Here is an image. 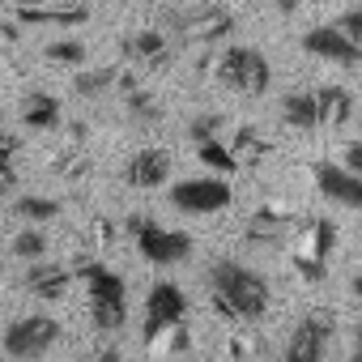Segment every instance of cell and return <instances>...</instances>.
Wrapping results in <instances>:
<instances>
[{
  "mask_svg": "<svg viewBox=\"0 0 362 362\" xmlns=\"http://www.w3.org/2000/svg\"><path fill=\"white\" fill-rule=\"evenodd\" d=\"M209 290H214V307L226 320H260L273 303L269 281L239 260H218L209 273Z\"/></svg>",
  "mask_w": 362,
  "mask_h": 362,
  "instance_id": "1",
  "label": "cell"
},
{
  "mask_svg": "<svg viewBox=\"0 0 362 362\" xmlns=\"http://www.w3.org/2000/svg\"><path fill=\"white\" fill-rule=\"evenodd\" d=\"M81 286L90 294V320L98 332H119L128 324V286L107 264H81Z\"/></svg>",
  "mask_w": 362,
  "mask_h": 362,
  "instance_id": "2",
  "label": "cell"
},
{
  "mask_svg": "<svg viewBox=\"0 0 362 362\" xmlns=\"http://www.w3.org/2000/svg\"><path fill=\"white\" fill-rule=\"evenodd\" d=\"M5 358L9 362H39L43 354H52L56 349V341H60V324L52 320V315H43V311H35V315H18L9 328H5Z\"/></svg>",
  "mask_w": 362,
  "mask_h": 362,
  "instance_id": "3",
  "label": "cell"
},
{
  "mask_svg": "<svg viewBox=\"0 0 362 362\" xmlns=\"http://www.w3.org/2000/svg\"><path fill=\"white\" fill-rule=\"evenodd\" d=\"M128 230H132V239H136V252H141L149 264H158V269L184 264V260L192 256V235L170 230V226H162V222H153V218H132Z\"/></svg>",
  "mask_w": 362,
  "mask_h": 362,
  "instance_id": "4",
  "label": "cell"
},
{
  "mask_svg": "<svg viewBox=\"0 0 362 362\" xmlns=\"http://www.w3.org/2000/svg\"><path fill=\"white\" fill-rule=\"evenodd\" d=\"M218 77H222L226 90L247 94V98H260V94L269 90V81H273V69H269V60H264L256 47H243V43H239V47H226V52H222Z\"/></svg>",
  "mask_w": 362,
  "mask_h": 362,
  "instance_id": "5",
  "label": "cell"
},
{
  "mask_svg": "<svg viewBox=\"0 0 362 362\" xmlns=\"http://www.w3.org/2000/svg\"><path fill=\"white\" fill-rule=\"evenodd\" d=\"M184 315H188V294L175 281H153L145 294V324H141L145 345H158L166 332H175L184 324Z\"/></svg>",
  "mask_w": 362,
  "mask_h": 362,
  "instance_id": "6",
  "label": "cell"
},
{
  "mask_svg": "<svg viewBox=\"0 0 362 362\" xmlns=\"http://www.w3.org/2000/svg\"><path fill=\"white\" fill-rule=\"evenodd\" d=\"M235 201L230 184L218 175H192V179H179L170 184V205L188 218H209V214H222L226 205Z\"/></svg>",
  "mask_w": 362,
  "mask_h": 362,
  "instance_id": "7",
  "label": "cell"
},
{
  "mask_svg": "<svg viewBox=\"0 0 362 362\" xmlns=\"http://www.w3.org/2000/svg\"><path fill=\"white\" fill-rule=\"evenodd\" d=\"M328 341H332V315L307 311L286 341V362H324Z\"/></svg>",
  "mask_w": 362,
  "mask_h": 362,
  "instance_id": "8",
  "label": "cell"
},
{
  "mask_svg": "<svg viewBox=\"0 0 362 362\" xmlns=\"http://www.w3.org/2000/svg\"><path fill=\"white\" fill-rule=\"evenodd\" d=\"M315 188L324 201L341 205V209H362V175L345 170L341 162H315Z\"/></svg>",
  "mask_w": 362,
  "mask_h": 362,
  "instance_id": "9",
  "label": "cell"
},
{
  "mask_svg": "<svg viewBox=\"0 0 362 362\" xmlns=\"http://www.w3.org/2000/svg\"><path fill=\"white\" fill-rule=\"evenodd\" d=\"M303 52L315 56V60H328V64H341V69H354L362 64V43L345 39L337 26H315L303 35Z\"/></svg>",
  "mask_w": 362,
  "mask_h": 362,
  "instance_id": "10",
  "label": "cell"
},
{
  "mask_svg": "<svg viewBox=\"0 0 362 362\" xmlns=\"http://www.w3.org/2000/svg\"><path fill=\"white\" fill-rule=\"evenodd\" d=\"M170 153L166 149H136L132 158H128V166H124V184L128 188H141V192H149V188H162L166 179H170Z\"/></svg>",
  "mask_w": 362,
  "mask_h": 362,
  "instance_id": "11",
  "label": "cell"
},
{
  "mask_svg": "<svg viewBox=\"0 0 362 362\" xmlns=\"http://www.w3.org/2000/svg\"><path fill=\"white\" fill-rule=\"evenodd\" d=\"M69 286H73V273L60 269V264H47V260H35L30 273H26V290L43 303H60L69 294Z\"/></svg>",
  "mask_w": 362,
  "mask_h": 362,
  "instance_id": "12",
  "label": "cell"
},
{
  "mask_svg": "<svg viewBox=\"0 0 362 362\" xmlns=\"http://www.w3.org/2000/svg\"><path fill=\"white\" fill-rule=\"evenodd\" d=\"M197 136V158L205 162V170H239V153L226 149L222 136H214V124H192Z\"/></svg>",
  "mask_w": 362,
  "mask_h": 362,
  "instance_id": "13",
  "label": "cell"
},
{
  "mask_svg": "<svg viewBox=\"0 0 362 362\" xmlns=\"http://www.w3.org/2000/svg\"><path fill=\"white\" fill-rule=\"evenodd\" d=\"M60 115H64V107H60V98H56V94L35 90V94H26V103H22V124H26V128H35V132L56 128V124H60Z\"/></svg>",
  "mask_w": 362,
  "mask_h": 362,
  "instance_id": "14",
  "label": "cell"
},
{
  "mask_svg": "<svg viewBox=\"0 0 362 362\" xmlns=\"http://www.w3.org/2000/svg\"><path fill=\"white\" fill-rule=\"evenodd\" d=\"M281 119L298 132H311L320 128V103H315V90H294L281 98Z\"/></svg>",
  "mask_w": 362,
  "mask_h": 362,
  "instance_id": "15",
  "label": "cell"
},
{
  "mask_svg": "<svg viewBox=\"0 0 362 362\" xmlns=\"http://www.w3.org/2000/svg\"><path fill=\"white\" fill-rule=\"evenodd\" d=\"M315 103H320V128H341V124H349V115H354V94L341 90V86L315 90Z\"/></svg>",
  "mask_w": 362,
  "mask_h": 362,
  "instance_id": "16",
  "label": "cell"
},
{
  "mask_svg": "<svg viewBox=\"0 0 362 362\" xmlns=\"http://www.w3.org/2000/svg\"><path fill=\"white\" fill-rule=\"evenodd\" d=\"M184 35H188V39H205V43H209V39H222V35H230V13H222V9H209V13H205V9H201L197 18L184 22Z\"/></svg>",
  "mask_w": 362,
  "mask_h": 362,
  "instance_id": "17",
  "label": "cell"
},
{
  "mask_svg": "<svg viewBox=\"0 0 362 362\" xmlns=\"http://www.w3.org/2000/svg\"><path fill=\"white\" fill-rule=\"evenodd\" d=\"M128 56H136V60H162L166 56V35L162 30H136L128 39Z\"/></svg>",
  "mask_w": 362,
  "mask_h": 362,
  "instance_id": "18",
  "label": "cell"
},
{
  "mask_svg": "<svg viewBox=\"0 0 362 362\" xmlns=\"http://www.w3.org/2000/svg\"><path fill=\"white\" fill-rule=\"evenodd\" d=\"M13 209H18V218H22V222H30V226H39V222H52V218L60 214V205H56L52 197H22Z\"/></svg>",
  "mask_w": 362,
  "mask_h": 362,
  "instance_id": "19",
  "label": "cell"
},
{
  "mask_svg": "<svg viewBox=\"0 0 362 362\" xmlns=\"http://www.w3.org/2000/svg\"><path fill=\"white\" fill-rule=\"evenodd\" d=\"M13 256H22V260H30V264L43 260V256H47V235H43L39 226H26V230L13 239Z\"/></svg>",
  "mask_w": 362,
  "mask_h": 362,
  "instance_id": "20",
  "label": "cell"
},
{
  "mask_svg": "<svg viewBox=\"0 0 362 362\" xmlns=\"http://www.w3.org/2000/svg\"><path fill=\"white\" fill-rule=\"evenodd\" d=\"M47 60L69 64V69H81V64H86V43H77V39H56V43H47Z\"/></svg>",
  "mask_w": 362,
  "mask_h": 362,
  "instance_id": "21",
  "label": "cell"
},
{
  "mask_svg": "<svg viewBox=\"0 0 362 362\" xmlns=\"http://www.w3.org/2000/svg\"><path fill=\"white\" fill-rule=\"evenodd\" d=\"M128 115L132 119H158L162 111H158V103H153V94H128Z\"/></svg>",
  "mask_w": 362,
  "mask_h": 362,
  "instance_id": "22",
  "label": "cell"
},
{
  "mask_svg": "<svg viewBox=\"0 0 362 362\" xmlns=\"http://www.w3.org/2000/svg\"><path fill=\"white\" fill-rule=\"evenodd\" d=\"M345 39H354V43H362V9H345L337 22H332Z\"/></svg>",
  "mask_w": 362,
  "mask_h": 362,
  "instance_id": "23",
  "label": "cell"
},
{
  "mask_svg": "<svg viewBox=\"0 0 362 362\" xmlns=\"http://www.w3.org/2000/svg\"><path fill=\"white\" fill-rule=\"evenodd\" d=\"M111 86V73H86V69H77V90L81 94H103Z\"/></svg>",
  "mask_w": 362,
  "mask_h": 362,
  "instance_id": "24",
  "label": "cell"
},
{
  "mask_svg": "<svg viewBox=\"0 0 362 362\" xmlns=\"http://www.w3.org/2000/svg\"><path fill=\"white\" fill-rule=\"evenodd\" d=\"M0 179L13 184V141H0Z\"/></svg>",
  "mask_w": 362,
  "mask_h": 362,
  "instance_id": "25",
  "label": "cell"
},
{
  "mask_svg": "<svg viewBox=\"0 0 362 362\" xmlns=\"http://www.w3.org/2000/svg\"><path fill=\"white\" fill-rule=\"evenodd\" d=\"M345 170L362 175V141H349V145H345Z\"/></svg>",
  "mask_w": 362,
  "mask_h": 362,
  "instance_id": "26",
  "label": "cell"
},
{
  "mask_svg": "<svg viewBox=\"0 0 362 362\" xmlns=\"http://www.w3.org/2000/svg\"><path fill=\"white\" fill-rule=\"evenodd\" d=\"M349 362H362V324L354 328V358H349Z\"/></svg>",
  "mask_w": 362,
  "mask_h": 362,
  "instance_id": "27",
  "label": "cell"
},
{
  "mask_svg": "<svg viewBox=\"0 0 362 362\" xmlns=\"http://www.w3.org/2000/svg\"><path fill=\"white\" fill-rule=\"evenodd\" d=\"M94 362H124V354H119V349H103Z\"/></svg>",
  "mask_w": 362,
  "mask_h": 362,
  "instance_id": "28",
  "label": "cell"
},
{
  "mask_svg": "<svg viewBox=\"0 0 362 362\" xmlns=\"http://www.w3.org/2000/svg\"><path fill=\"white\" fill-rule=\"evenodd\" d=\"M349 290H354V298H358V303H362V273H358V277H354V281H349Z\"/></svg>",
  "mask_w": 362,
  "mask_h": 362,
  "instance_id": "29",
  "label": "cell"
},
{
  "mask_svg": "<svg viewBox=\"0 0 362 362\" xmlns=\"http://www.w3.org/2000/svg\"><path fill=\"white\" fill-rule=\"evenodd\" d=\"M0 362H9V358H0Z\"/></svg>",
  "mask_w": 362,
  "mask_h": 362,
  "instance_id": "30",
  "label": "cell"
}]
</instances>
